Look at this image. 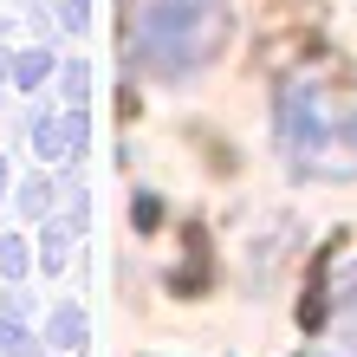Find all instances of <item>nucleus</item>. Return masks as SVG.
Instances as JSON below:
<instances>
[{
  "instance_id": "nucleus-2",
  "label": "nucleus",
  "mask_w": 357,
  "mask_h": 357,
  "mask_svg": "<svg viewBox=\"0 0 357 357\" xmlns=\"http://www.w3.org/2000/svg\"><path fill=\"white\" fill-rule=\"evenodd\" d=\"M280 117H286V143H292V156H299V162H319V169H325V143H344V162H357V111L344 123H331L319 91H312V85H292L286 104H280Z\"/></svg>"
},
{
  "instance_id": "nucleus-1",
  "label": "nucleus",
  "mask_w": 357,
  "mask_h": 357,
  "mask_svg": "<svg viewBox=\"0 0 357 357\" xmlns=\"http://www.w3.org/2000/svg\"><path fill=\"white\" fill-rule=\"evenodd\" d=\"M221 33H227V0H150L137 59L162 78H182L221 52Z\"/></svg>"
}]
</instances>
